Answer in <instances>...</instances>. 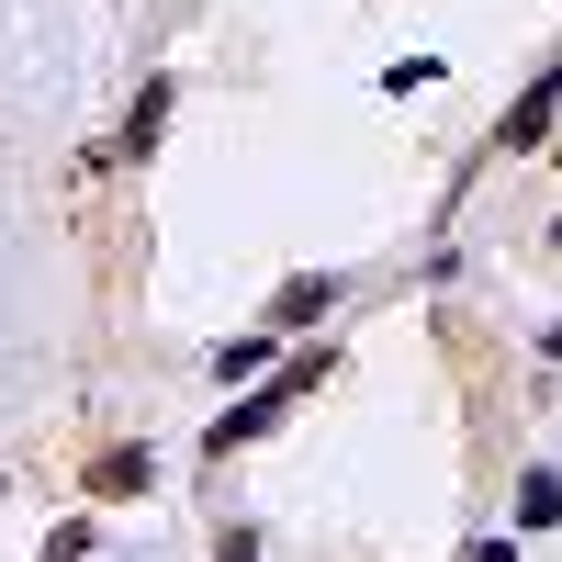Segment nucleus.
I'll use <instances>...</instances> for the list:
<instances>
[{"label": "nucleus", "instance_id": "obj_1", "mask_svg": "<svg viewBox=\"0 0 562 562\" xmlns=\"http://www.w3.org/2000/svg\"><path fill=\"white\" fill-rule=\"evenodd\" d=\"M315 383H326V349H315V360H293V371H281V383H259V394H248V405H237V416H225V428H214V450H248V439L270 428V416L293 405V394H315Z\"/></svg>", "mask_w": 562, "mask_h": 562}, {"label": "nucleus", "instance_id": "obj_2", "mask_svg": "<svg viewBox=\"0 0 562 562\" xmlns=\"http://www.w3.org/2000/svg\"><path fill=\"white\" fill-rule=\"evenodd\" d=\"M551 113H562V68L518 90V113H506V147H540V135H551Z\"/></svg>", "mask_w": 562, "mask_h": 562}, {"label": "nucleus", "instance_id": "obj_3", "mask_svg": "<svg viewBox=\"0 0 562 562\" xmlns=\"http://www.w3.org/2000/svg\"><path fill=\"white\" fill-rule=\"evenodd\" d=\"M90 495H147V450H102L90 461Z\"/></svg>", "mask_w": 562, "mask_h": 562}, {"label": "nucleus", "instance_id": "obj_4", "mask_svg": "<svg viewBox=\"0 0 562 562\" xmlns=\"http://www.w3.org/2000/svg\"><path fill=\"white\" fill-rule=\"evenodd\" d=\"M518 518H529V529L562 518V473H529V484H518Z\"/></svg>", "mask_w": 562, "mask_h": 562}, {"label": "nucleus", "instance_id": "obj_5", "mask_svg": "<svg viewBox=\"0 0 562 562\" xmlns=\"http://www.w3.org/2000/svg\"><path fill=\"white\" fill-rule=\"evenodd\" d=\"M259 360H270V338H225V349H214L225 383H259Z\"/></svg>", "mask_w": 562, "mask_h": 562}, {"label": "nucleus", "instance_id": "obj_6", "mask_svg": "<svg viewBox=\"0 0 562 562\" xmlns=\"http://www.w3.org/2000/svg\"><path fill=\"white\" fill-rule=\"evenodd\" d=\"M281 326H304V315H326V281H281V304H270Z\"/></svg>", "mask_w": 562, "mask_h": 562}, {"label": "nucleus", "instance_id": "obj_7", "mask_svg": "<svg viewBox=\"0 0 562 562\" xmlns=\"http://www.w3.org/2000/svg\"><path fill=\"white\" fill-rule=\"evenodd\" d=\"M214 562H259V540H248V529H225V540H214Z\"/></svg>", "mask_w": 562, "mask_h": 562}]
</instances>
